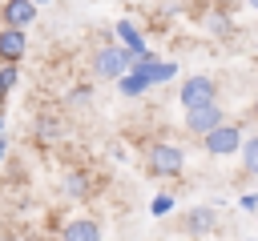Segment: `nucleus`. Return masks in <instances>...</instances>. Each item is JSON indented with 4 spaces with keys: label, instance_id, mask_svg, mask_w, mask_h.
Returning a JSON list of instances; mask_svg holds the SVG:
<instances>
[{
    "label": "nucleus",
    "instance_id": "obj_1",
    "mask_svg": "<svg viewBox=\"0 0 258 241\" xmlns=\"http://www.w3.org/2000/svg\"><path fill=\"white\" fill-rule=\"evenodd\" d=\"M93 76L97 80H105V84H117V76H125L129 72V64H133V52L125 48V44H101L97 52H93Z\"/></svg>",
    "mask_w": 258,
    "mask_h": 241
},
{
    "label": "nucleus",
    "instance_id": "obj_2",
    "mask_svg": "<svg viewBox=\"0 0 258 241\" xmlns=\"http://www.w3.org/2000/svg\"><path fill=\"white\" fill-rule=\"evenodd\" d=\"M145 169H149L153 177L173 181V177H181V169H185V153H181L177 145H169V141H153V145L145 149Z\"/></svg>",
    "mask_w": 258,
    "mask_h": 241
},
{
    "label": "nucleus",
    "instance_id": "obj_3",
    "mask_svg": "<svg viewBox=\"0 0 258 241\" xmlns=\"http://www.w3.org/2000/svg\"><path fill=\"white\" fill-rule=\"evenodd\" d=\"M242 125H234V120H222L218 129H210V133H202V149L210 153V157H234L238 149H242Z\"/></svg>",
    "mask_w": 258,
    "mask_h": 241
},
{
    "label": "nucleus",
    "instance_id": "obj_4",
    "mask_svg": "<svg viewBox=\"0 0 258 241\" xmlns=\"http://www.w3.org/2000/svg\"><path fill=\"white\" fill-rule=\"evenodd\" d=\"M177 100H181V108H194V104L218 100V80H214V76H206V72H194V76H185V80H181Z\"/></svg>",
    "mask_w": 258,
    "mask_h": 241
},
{
    "label": "nucleus",
    "instance_id": "obj_5",
    "mask_svg": "<svg viewBox=\"0 0 258 241\" xmlns=\"http://www.w3.org/2000/svg\"><path fill=\"white\" fill-rule=\"evenodd\" d=\"M226 120V108L218 104V100H206V104H194V108H185V133H210V129H218Z\"/></svg>",
    "mask_w": 258,
    "mask_h": 241
},
{
    "label": "nucleus",
    "instance_id": "obj_6",
    "mask_svg": "<svg viewBox=\"0 0 258 241\" xmlns=\"http://www.w3.org/2000/svg\"><path fill=\"white\" fill-rule=\"evenodd\" d=\"M28 52V28L0 24V64H20Z\"/></svg>",
    "mask_w": 258,
    "mask_h": 241
},
{
    "label": "nucleus",
    "instance_id": "obj_7",
    "mask_svg": "<svg viewBox=\"0 0 258 241\" xmlns=\"http://www.w3.org/2000/svg\"><path fill=\"white\" fill-rule=\"evenodd\" d=\"M185 229H189L194 237L214 233V229H218V209H214V205H194V209L185 213Z\"/></svg>",
    "mask_w": 258,
    "mask_h": 241
},
{
    "label": "nucleus",
    "instance_id": "obj_8",
    "mask_svg": "<svg viewBox=\"0 0 258 241\" xmlns=\"http://www.w3.org/2000/svg\"><path fill=\"white\" fill-rule=\"evenodd\" d=\"M32 20H36V0H4V24L32 28Z\"/></svg>",
    "mask_w": 258,
    "mask_h": 241
},
{
    "label": "nucleus",
    "instance_id": "obj_9",
    "mask_svg": "<svg viewBox=\"0 0 258 241\" xmlns=\"http://www.w3.org/2000/svg\"><path fill=\"white\" fill-rule=\"evenodd\" d=\"M60 241H101V225H97L93 217L64 221V229H60Z\"/></svg>",
    "mask_w": 258,
    "mask_h": 241
},
{
    "label": "nucleus",
    "instance_id": "obj_10",
    "mask_svg": "<svg viewBox=\"0 0 258 241\" xmlns=\"http://www.w3.org/2000/svg\"><path fill=\"white\" fill-rule=\"evenodd\" d=\"M113 36H117V44H125L129 52H145V36H141V28H137L133 20H117V24H113Z\"/></svg>",
    "mask_w": 258,
    "mask_h": 241
},
{
    "label": "nucleus",
    "instance_id": "obj_11",
    "mask_svg": "<svg viewBox=\"0 0 258 241\" xmlns=\"http://www.w3.org/2000/svg\"><path fill=\"white\" fill-rule=\"evenodd\" d=\"M117 88H121V96H125V100H137V96H145L153 84H149L141 72H133V68H129L125 76H117Z\"/></svg>",
    "mask_w": 258,
    "mask_h": 241
},
{
    "label": "nucleus",
    "instance_id": "obj_12",
    "mask_svg": "<svg viewBox=\"0 0 258 241\" xmlns=\"http://www.w3.org/2000/svg\"><path fill=\"white\" fill-rule=\"evenodd\" d=\"M60 189H64V197L85 201V197H89V177H85L81 169H69V173H64V181H60Z\"/></svg>",
    "mask_w": 258,
    "mask_h": 241
},
{
    "label": "nucleus",
    "instance_id": "obj_13",
    "mask_svg": "<svg viewBox=\"0 0 258 241\" xmlns=\"http://www.w3.org/2000/svg\"><path fill=\"white\" fill-rule=\"evenodd\" d=\"M238 153H242V169H246L250 177H258V133H246Z\"/></svg>",
    "mask_w": 258,
    "mask_h": 241
},
{
    "label": "nucleus",
    "instance_id": "obj_14",
    "mask_svg": "<svg viewBox=\"0 0 258 241\" xmlns=\"http://www.w3.org/2000/svg\"><path fill=\"white\" fill-rule=\"evenodd\" d=\"M16 76H20V68H16V64H0V108H4V96L12 92Z\"/></svg>",
    "mask_w": 258,
    "mask_h": 241
},
{
    "label": "nucleus",
    "instance_id": "obj_15",
    "mask_svg": "<svg viewBox=\"0 0 258 241\" xmlns=\"http://www.w3.org/2000/svg\"><path fill=\"white\" fill-rule=\"evenodd\" d=\"M36 133H40V141H56L60 137V120L56 116H36Z\"/></svg>",
    "mask_w": 258,
    "mask_h": 241
},
{
    "label": "nucleus",
    "instance_id": "obj_16",
    "mask_svg": "<svg viewBox=\"0 0 258 241\" xmlns=\"http://www.w3.org/2000/svg\"><path fill=\"white\" fill-rule=\"evenodd\" d=\"M89 96H93V88H89V84H77V88L64 96V104H73V108H85V104H89Z\"/></svg>",
    "mask_w": 258,
    "mask_h": 241
},
{
    "label": "nucleus",
    "instance_id": "obj_17",
    "mask_svg": "<svg viewBox=\"0 0 258 241\" xmlns=\"http://www.w3.org/2000/svg\"><path fill=\"white\" fill-rule=\"evenodd\" d=\"M169 209H173V193H157V197L149 201V213H153V217H165Z\"/></svg>",
    "mask_w": 258,
    "mask_h": 241
},
{
    "label": "nucleus",
    "instance_id": "obj_18",
    "mask_svg": "<svg viewBox=\"0 0 258 241\" xmlns=\"http://www.w3.org/2000/svg\"><path fill=\"white\" fill-rule=\"evenodd\" d=\"M206 24H210V32H218V36H222V32H230V16H222V12H214Z\"/></svg>",
    "mask_w": 258,
    "mask_h": 241
},
{
    "label": "nucleus",
    "instance_id": "obj_19",
    "mask_svg": "<svg viewBox=\"0 0 258 241\" xmlns=\"http://www.w3.org/2000/svg\"><path fill=\"white\" fill-rule=\"evenodd\" d=\"M238 205H242L246 213H254V209H258V197H254V193H242V201H238Z\"/></svg>",
    "mask_w": 258,
    "mask_h": 241
},
{
    "label": "nucleus",
    "instance_id": "obj_20",
    "mask_svg": "<svg viewBox=\"0 0 258 241\" xmlns=\"http://www.w3.org/2000/svg\"><path fill=\"white\" fill-rule=\"evenodd\" d=\"M8 145H12V141H8V133H0V161L8 157Z\"/></svg>",
    "mask_w": 258,
    "mask_h": 241
},
{
    "label": "nucleus",
    "instance_id": "obj_21",
    "mask_svg": "<svg viewBox=\"0 0 258 241\" xmlns=\"http://www.w3.org/2000/svg\"><path fill=\"white\" fill-rule=\"evenodd\" d=\"M250 116H254V120H258V96H254V104H250Z\"/></svg>",
    "mask_w": 258,
    "mask_h": 241
},
{
    "label": "nucleus",
    "instance_id": "obj_22",
    "mask_svg": "<svg viewBox=\"0 0 258 241\" xmlns=\"http://www.w3.org/2000/svg\"><path fill=\"white\" fill-rule=\"evenodd\" d=\"M0 133H4V108H0Z\"/></svg>",
    "mask_w": 258,
    "mask_h": 241
},
{
    "label": "nucleus",
    "instance_id": "obj_23",
    "mask_svg": "<svg viewBox=\"0 0 258 241\" xmlns=\"http://www.w3.org/2000/svg\"><path fill=\"white\" fill-rule=\"evenodd\" d=\"M0 24H4V0H0Z\"/></svg>",
    "mask_w": 258,
    "mask_h": 241
},
{
    "label": "nucleus",
    "instance_id": "obj_24",
    "mask_svg": "<svg viewBox=\"0 0 258 241\" xmlns=\"http://www.w3.org/2000/svg\"><path fill=\"white\" fill-rule=\"evenodd\" d=\"M250 8H254V12H258V0H250Z\"/></svg>",
    "mask_w": 258,
    "mask_h": 241
},
{
    "label": "nucleus",
    "instance_id": "obj_25",
    "mask_svg": "<svg viewBox=\"0 0 258 241\" xmlns=\"http://www.w3.org/2000/svg\"><path fill=\"white\" fill-rule=\"evenodd\" d=\"M36 4H48V0H36Z\"/></svg>",
    "mask_w": 258,
    "mask_h": 241
}]
</instances>
